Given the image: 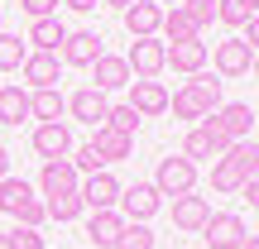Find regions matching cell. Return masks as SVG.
Here are the masks:
<instances>
[{
	"mask_svg": "<svg viewBox=\"0 0 259 249\" xmlns=\"http://www.w3.org/2000/svg\"><path fill=\"white\" fill-rule=\"evenodd\" d=\"M240 192H245V202H250V206H254V211H259V177H250V182H245V187H240Z\"/></svg>",
	"mask_w": 259,
	"mask_h": 249,
	"instance_id": "obj_38",
	"label": "cell"
},
{
	"mask_svg": "<svg viewBox=\"0 0 259 249\" xmlns=\"http://www.w3.org/2000/svg\"><path fill=\"white\" fill-rule=\"evenodd\" d=\"M154 5H183V0H154Z\"/></svg>",
	"mask_w": 259,
	"mask_h": 249,
	"instance_id": "obj_45",
	"label": "cell"
},
{
	"mask_svg": "<svg viewBox=\"0 0 259 249\" xmlns=\"http://www.w3.org/2000/svg\"><path fill=\"white\" fill-rule=\"evenodd\" d=\"M183 10L192 15V24H197V29H206V24L216 19V0H183Z\"/></svg>",
	"mask_w": 259,
	"mask_h": 249,
	"instance_id": "obj_34",
	"label": "cell"
},
{
	"mask_svg": "<svg viewBox=\"0 0 259 249\" xmlns=\"http://www.w3.org/2000/svg\"><path fill=\"white\" fill-rule=\"evenodd\" d=\"M254 235H259V230H254Z\"/></svg>",
	"mask_w": 259,
	"mask_h": 249,
	"instance_id": "obj_49",
	"label": "cell"
},
{
	"mask_svg": "<svg viewBox=\"0 0 259 249\" xmlns=\"http://www.w3.org/2000/svg\"><path fill=\"white\" fill-rule=\"evenodd\" d=\"M158 206H163L158 187H154V182H135V187H120V206H115V211H120L125 221H139V225H144Z\"/></svg>",
	"mask_w": 259,
	"mask_h": 249,
	"instance_id": "obj_5",
	"label": "cell"
},
{
	"mask_svg": "<svg viewBox=\"0 0 259 249\" xmlns=\"http://www.w3.org/2000/svg\"><path fill=\"white\" fill-rule=\"evenodd\" d=\"M0 177H10V148L0 144Z\"/></svg>",
	"mask_w": 259,
	"mask_h": 249,
	"instance_id": "obj_41",
	"label": "cell"
},
{
	"mask_svg": "<svg viewBox=\"0 0 259 249\" xmlns=\"http://www.w3.org/2000/svg\"><path fill=\"white\" fill-rule=\"evenodd\" d=\"M250 15H259L250 0H216V19L231 24V29H245V24H250Z\"/></svg>",
	"mask_w": 259,
	"mask_h": 249,
	"instance_id": "obj_29",
	"label": "cell"
},
{
	"mask_svg": "<svg viewBox=\"0 0 259 249\" xmlns=\"http://www.w3.org/2000/svg\"><path fill=\"white\" fill-rule=\"evenodd\" d=\"M221 77L216 72H197L192 82H183L173 96H168V111L178 115V120H206L211 111H221Z\"/></svg>",
	"mask_w": 259,
	"mask_h": 249,
	"instance_id": "obj_1",
	"label": "cell"
},
{
	"mask_svg": "<svg viewBox=\"0 0 259 249\" xmlns=\"http://www.w3.org/2000/svg\"><path fill=\"white\" fill-rule=\"evenodd\" d=\"M245 29H250V38H245L250 53H259V15H250V24H245Z\"/></svg>",
	"mask_w": 259,
	"mask_h": 249,
	"instance_id": "obj_39",
	"label": "cell"
},
{
	"mask_svg": "<svg viewBox=\"0 0 259 249\" xmlns=\"http://www.w3.org/2000/svg\"><path fill=\"white\" fill-rule=\"evenodd\" d=\"M101 34H92V29H77V34L63 38V48H58V58H63L67 67H92L96 58H101Z\"/></svg>",
	"mask_w": 259,
	"mask_h": 249,
	"instance_id": "obj_9",
	"label": "cell"
},
{
	"mask_svg": "<svg viewBox=\"0 0 259 249\" xmlns=\"http://www.w3.org/2000/svg\"><path fill=\"white\" fill-rule=\"evenodd\" d=\"M10 249H48V244H44V235H38V230L19 225V230H10Z\"/></svg>",
	"mask_w": 259,
	"mask_h": 249,
	"instance_id": "obj_36",
	"label": "cell"
},
{
	"mask_svg": "<svg viewBox=\"0 0 259 249\" xmlns=\"http://www.w3.org/2000/svg\"><path fill=\"white\" fill-rule=\"evenodd\" d=\"M211 221V202H206V196H178L173 202V225L178 230H187V235H202V225Z\"/></svg>",
	"mask_w": 259,
	"mask_h": 249,
	"instance_id": "obj_14",
	"label": "cell"
},
{
	"mask_svg": "<svg viewBox=\"0 0 259 249\" xmlns=\"http://www.w3.org/2000/svg\"><path fill=\"white\" fill-rule=\"evenodd\" d=\"M63 38H67V29L58 24V15H53V19H34L24 43H34V53H58V48H63Z\"/></svg>",
	"mask_w": 259,
	"mask_h": 249,
	"instance_id": "obj_20",
	"label": "cell"
},
{
	"mask_svg": "<svg viewBox=\"0 0 259 249\" xmlns=\"http://www.w3.org/2000/svg\"><path fill=\"white\" fill-rule=\"evenodd\" d=\"M216 77H245L250 72V63H254V53H250V43H245V38H226V43H216Z\"/></svg>",
	"mask_w": 259,
	"mask_h": 249,
	"instance_id": "obj_10",
	"label": "cell"
},
{
	"mask_svg": "<svg viewBox=\"0 0 259 249\" xmlns=\"http://www.w3.org/2000/svg\"><path fill=\"white\" fill-rule=\"evenodd\" d=\"M254 115H259V106H254Z\"/></svg>",
	"mask_w": 259,
	"mask_h": 249,
	"instance_id": "obj_48",
	"label": "cell"
},
{
	"mask_svg": "<svg viewBox=\"0 0 259 249\" xmlns=\"http://www.w3.org/2000/svg\"><path fill=\"white\" fill-rule=\"evenodd\" d=\"M106 5H115V10H120V15H125V10L135 5V0H106Z\"/></svg>",
	"mask_w": 259,
	"mask_h": 249,
	"instance_id": "obj_42",
	"label": "cell"
},
{
	"mask_svg": "<svg viewBox=\"0 0 259 249\" xmlns=\"http://www.w3.org/2000/svg\"><path fill=\"white\" fill-rule=\"evenodd\" d=\"M24 58H29V43L19 34H5V29H0V72H19Z\"/></svg>",
	"mask_w": 259,
	"mask_h": 249,
	"instance_id": "obj_26",
	"label": "cell"
},
{
	"mask_svg": "<svg viewBox=\"0 0 259 249\" xmlns=\"http://www.w3.org/2000/svg\"><path fill=\"white\" fill-rule=\"evenodd\" d=\"M168 67H173V72H187V77L206 72V43L202 38H192V43H168Z\"/></svg>",
	"mask_w": 259,
	"mask_h": 249,
	"instance_id": "obj_18",
	"label": "cell"
},
{
	"mask_svg": "<svg viewBox=\"0 0 259 249\" xmlns=\"http://www.w3.org/2000/svg\"><path fill=\"white\" fill-rule=\"evenodd\" d=\"M202 235H206V244H211V249H245L250 225H245L235 211H221V216H211V221L202 225Z\"/></svg>",
	"mask_w": 259,
	"mask_h": 249,
	"instance_id": "obj_4",
	"label": "cell"
},
{
	"mask_svg": "<svg viewBox=\"0 0 259 249\" xmlns=\"http://www.w3.org/2000/svg\"><path fill=\"white\" fill-rule=\"evenodd\" d=\"M29 144H34V154L44 158V163H58V158H67V154H72V129H67V120L38 125Z\"/></svg>",
	"mask_w": 259,
	"mask_h": 249,
	"instance_id": "obj_7",
	"label": "cell"
},
{
	"mask_svg": "<svg viewBox=\"0 0 259 249\" xmlns=\"http://www.w3.org/2000/svg\"><path fill=\"white\" fill-rule=\"evenodd\" d=\"M183 158H187V163H197V158H216V144H211V134H206L202 125H192L183 134Z\"/></svg>",
	"mask_w": 259,
	"mask_h": 249,
	"instance_id": "obj_28",
	"label": "cell"
},
{
	"mask_svg": "<svg viewBox=\"0 0 259 249\" xmlns=\"http://www.w3.org/2000/svg\"><path fill=\"white\" fill-rule=\"evenodd\" d=\"M63 111H67V101H63V91H34L29 96V115H34L38 125H53V120H63Z\"/></svg>",
	"mask_w": 259,
	"mask_h": 249,
	"instance_id": "obj_22",
	"label": "cell"
},
{
	"mask_svg": "<svg viewBox=\"0 0 259 249\" xmlns=\"http://www.w3.org/2000/svg\"><path fill=\"white\" fill-rule=\"evenodd\" d=\"M125 63H130V77L154 82V77L168 67V43L163 38H135V48L125 53Z\"/></svg>",
	"mask_w": 259,
	"mask_h": 249,
	"instance_id": "obj_2",
	"label": "cell"
},
{
	"mask_svg": "<svg viewBox=\"0 0 259 249\" xmlns=\"http://www.w3.org/2000/svg\"><path fill=\"white\" fill-rule=\"evenodd\" d=\"M72 168H77V173H87V177H92V173H101V158H96V148L92 144H82V148H77V154H72Z\"/></svg>",
	"mask_w": 259,
	"mask_h": 249,
	"instance_id": "obj_35",
	"label": "cell"
},
{
	"mask_svg": "<svg viewBox=\"0 0 259 249\" xmlns=\"http://www.w3.org/2000/svg\"><path fill=\"white\" fill-rule=\"evenodd\" d=\"M221 158H231V163L240 168L245 182H250V177H259V144H254V139H240V144H231Z\"/></svg>",
	"mask_w": 259,
	"mask_h": 249,
	"instance_id": "obj_25",
	"label": "cell"
},
{
	"mask_svg": "<svg viewBox=\"0 0 259 249\" xmlns=\"http://www.w3.org/2000/svg\"><path fill=\"white\" fill-rule=\"evenodd\" d=\"M67 111H72V120L101 129V125H106V115H111V101H106V91H96V86H82V91L67 96Z\"/></svg>",
	"mask_w": 259,
	"mask_h": 249,
	"instance_id": "obj_8",
	"label": "cell"
},
{
	"mask_svg": "<svg viewBox=\"0 0 259 249\" xmlns=\"http://www.w3.org/2000/svg\"><path fill=\"white\" fill-rule=\"evenodd\" d=\"M154 187H158V196H187L197 187V163H187L183 154L178 158H163V163H158V173H154Z\"/></svg>",
	"mask_w": 259,
	"mask_h": 249,
	"instance_id": "obj_3",
	"label": "cell"
},
{
	"mask_svg": "<svg viewBox=\"0 0 259 249\" xmlns=\"http://www.w3.org/2000/svg\"><path fill=\"white\" fill-rule=\"evenodd\" d=\"M48 221H58V225H67V221H77V216L87 211L82 206V192H67V196H48Z\"/></svg>",
	"mask_w": 259,
	"mask_h": 249,
	"instance_id": "obj_27",
	"label": "cell"
},
{
	"mask_svg": "<svg viewBox=\"0 0 259 249\" xmlns=\"http://www.w3.org/2000/svg\"><path fill=\"white\" fill-rule=\"evenodd\" d=\"M106 125H111V129H120V134H130V139H135V129H139V115L130 111V106H111V115H106Z\"/></svg>",
	"mask_w": 259,
	"mask_h": 249,
	"instance_id": "obj_32",
	"label": "cell"
},
{
	"mask_svg": "<svg viewBox=\"0 0 259 249\" xmlns=\"http://www.w3.org/2000/svg\"><path fill=\"white\" fill-rule=\"evenodd\" d=\"M92 148H96L101 163H120V158L135 154V139L120 134V129H111V125H101V129H96V139H92Z\"/></svg>",
	"mask_w": 259,
	"mask_h": 249,
	"instance_id": "obj_17",
	"label": "cell"
},
{
	"mask_svg": "<svg viewBox=\"0 0 259 249\" xmlns=\"http://www.w3.org/2000/svg\"><path fill=\"white\" fill-rule=\"evenodd\" d=\"M77 192H82V206H92V211H115V206H120V182H115L111 168L92 173Z\"/></svg>",
	"mask_w": 259,
	"mask_h": 249,
	"instance_id": "obj_6",
	"label": "cell"
},
{
	"mask_svg": "<svg viewBox=\"0 0 259 249\" xmlns=\"http://www.w3.org/2000/svg\"><path fill=\"white\" fill-rule=\"evenodd\" d=\"M245 249H259V235H250V240H245Z\"/></svg>",
	"mask_w": 259,
	"mask_h": 249,
	"instance_id": "obj_43",
	"label": "cell"
},
{
	"mask_svg": "<svg viewBox=\"0 0 259 249\" xmlns=\"http://www.w3.org/2000/svg\"><path fill=\"white\" fill-rule=\"evenodd\" d=\"M130 111L144 120V115H163L168 111V86L163 82H130Z\"/></svg>",
	"mask_w": 259,
	"mask_h": 249,
	"instance_id": "obj_13",
	"label": "cell"
},
{
	"mask_svg": "<svg viewBox=\"0 0 259 249\" xmlns=\"http://www.w3.org/2000/svg\"><path fill=\"white\" fill-rule=\"evenodd\" d=\"M63 5H67V10H77V15H92L96 0H63Z\"/></svg>",
	"mask_w": 259,
	"mask_h": 249,
	"instance_id": "obj_40",
	"label": "cell"
},
{
	"mask_svg": "<svg viewBox=\"0 0 259 249\" xmlns=\"http://www.w3.org/2000/svg\"><path fill=\"white\" fill-rule=\"evenodd\" d=\"M24 202H34V187H29L24 177H0V211L15 216Z\"/></svg>",
	"mask_w": 259,
	"mask_h": 249,
	"instance_id": "obj_24",
	"label": "cell"
},
{
	"mask_svg": "<svg viewBox=\"0 0 259 249\" xmlns=\"http://www.w3.org/2000/svg\"><path fill=\"white\" fill-rule=\"evenodd\" d=\"M19 72H24V82L34 91H53L58 86V53H29Z\"/></svg>",
	"mask_w": 259,
	"mask_h": 249,
	"instance_id": "obj_16",
	"label": "cell"
},
{
	"mask_svg": "<svg viewBox=\"0 0 259 249\" xmlns=\"http://www.w3.org/2000/svg\"><path fill=\"white\" fill-rule=\"evenodd\" d=\"M15 221H19V225H29V230H38V225L48 221V206H44V202L34 196V202H24V206L15 211Z\"/></svg>",
	"mask_w": 259,
	"mask_h": 249,
	"instance_id": "obj_33",
	"label": "cell"
},
{
	"mask_svg": "<svg viewBox=\"0 0 259 249\" xmlns=\"http://www.w3.org/2000/svg\"><path fill=\"white\" fill-rule=\"evenodd\" d=\"M0 249H10V235H0Z\"/></svg>",
	"mask_w": 259,
	"mask_h": 249,
	"instance_id": "obj_46",
	"label": "cell"
},
{
	"mask_svg": "<svg viewBox=\"0 0 259 249\" xmlns=\"http://www.w3.org/2000/svg\"><path fill=\"white\" fill-rule=\"evenodd\" d=\"M250 72H254V77H259V53H254V63H250Z\"/></svg>",
	"mask_w": 259,
	"mask_h": 249,
	"instance_id": "obj_44",
	"label": "cell"
},
{
	"mask_svg": "<svg viewBox=\"0 0 259 249\" xmlns=\"http://www.w3.org/2000/svg\"><path fill=\"white\" fill-rule=\"evenodd\" d=\"M130 82H135V77H130V63H125V58L101 53V58L92 63V86H96V91L111 96V91H120V86H130Z\"/></svg>",
	"mask_w": 259,
	"mask_h": 249,
	"instance_id": "obj_11",
	"label": "cell"
},
{
	"mask_svg": "<svg viewBox=\"0 0 259 249\" xmlns=\"http://www.w3.org/2000/svg\"><path fill=\"white\" fill-rule=\"evenodd\" d=\"M120 230H125V216L120 211H92V221H87V240L101 244V249H115Z\"/></svg>",
	"mask_w": 259,
	"mask_h": 249,
	"instance_id": "obj_19",
	"label": "cell"
},
{
	"mask_svg": "<svg viewBox=\"0 0 259 249\" xmlns=\"http://www.w3.org/2000/svg\"><path fill=\"white\" fill-rule=\"evenodd\" d=\"M120 19H125V29L135 38H158V29H163V5H154V0H135Z\"/></svg>",
	"mask_w": 259,
	"mask_h": 249,
	"instance_id": "obj_12",
	"label": "cell"
},
{
	"mask_svg": "<svg viewBox=\"0 0 259 249\" xmlns=\"http://www.w3.org/2000/svg\"><path fill=\"white\" fill-rule=\"evenodd\" d=\"M163 38L168 43H192V38H202V29L192 24V15L183 5H173V10H163Z\"/></svg>",
	"mask_w": 259,
	"mask_h": 249,
	"instance_id": "obj_21",
	"label": "cell"
},
{
	"mask_svg": "<svg viewBox=\"0 0 259 249\" xmlns=\"http://www.w3.org/2000/svg\"><path fill=\"white\" fill-rule=\"evenodd\" d=\"M250 5H254V10H259V0H250Z\"/></svg>",
	"mask_w": 259,
	"mask_h": 249,
	"instance_id": "obj_47",
	"label": "cell"
},
{
	"mask_svg": "<svg viewBox=\"0 0 259 249\" xmlns=\"http://www.w3.org/2000/svg\"><path fill=\"white\" fill-rule=\"evenodd\" d=\"M58 5H63V0H19V10H24L29 19H53Z\"/></svg>",
	"mask_w": 259,
	"mask_h": 249,
	"instance_id": "obj_37",
	"label": "cell"
},
{
	"mask_svg": "<svg viewBox=\"0 0 259 249\" xmlns=\"http://www.w3.org/2000/svg\"><path fill=\"white\" fill-rule=\"evenodd\" d=\"M211 187H216V192H240L245 173L231 163V158H216V163H211Z\"/></svg>",
	"mask_w": 259,
	"mask_h": 249,
	"instance_id": "obj_30",
	"label": "cell"
},
{
	"mask_svg": "<svg viewBox=\"0 0 259 249\" xmlns=\"http://www.w3.org/2000/svg\"><path fill=\"white\" fill-rule=\"evenodd\" d=\"M38 187H44V196H67V192H77V187H82V177H77L72 158H58V163H44Z\"/></svg>",
	"mask_w": 259,
	"mask_h": 249,
	"instance_id": "obj_15",
	"label": "cell"
},
{
	"mask_svg": "<svg viewBox=\"0 0 259 249\" xmlns=\"http://www.w3.org/2000/svg\"><path fill=\"white\" fill-rule=\"evenodd\" d=\"M115 249H154V230H149V225H139V221H125Z\"/></svg>",
	"mask_w": 259,
	"mask_h": 249,
	"instance_id": "obj_31",
	"label": "cell"
},
{
	"mask_svg": "<svg viewBox=\"0 0 259 249\" xmlns=\"http://www.w3.org/2000/svg\"><path fill=\"white\" fill-rule=\"evenodd\" d=\"M19 120H29V91L0 86V125H19Z\"/></svg>",
	"mask_w": 259,
	"mask_h": 249,
	"instance_id": "obj_23",
	"label": "cell"
}]
</instances>
